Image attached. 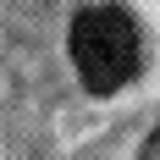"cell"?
<instances>
[{
	"label": "cell",
	"mask_w": 160,
	"mask_h": 160,
	"mask_svg": "<svg viewBox=\"0 0 160 160\" xmlns=\"http://www.w3.org/2000/svg\"><path fill=\"white\" fill-rule=\"evenodd\" d=\"M83 160H160V105L155 111H138L122 127H111Z\"/></svg>",
	"instance_id": "7a4b0ae2"
},
{
	"label": "cell",
	"mask_w": 160,
	"mask_h": 160,
	"mask_svg": "<svg viewBox=\"0 0 160 160\" xmlns=\"http://www.w3.org/2000/svg\"><path fill=\"white\" fill-rule=\"evenodd\" d=\"M66 50H72V72L88 94H116L138 78L144 66V33L132 22L127 6H83L72 17V33H66Z\"/></svg>",
	"instance_id": "6da1fadb"
}]
</instances>
